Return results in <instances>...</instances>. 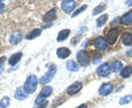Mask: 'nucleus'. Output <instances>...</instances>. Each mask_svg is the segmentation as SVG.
<instances>
[{
    "label": "nucleus",
    "mask_w": 132,
    "mask_h": 108,
    "mask_svg": "<svg viewBox=\"0 0 132 108\" xmlns=\"http://www.w3.org/2000/svg\"><path fill=\"white\" fill-rule=\"evenodd\" d=\"M107 40L105 38H102V36H98V38L95 39L94 41V45H95V48H96L98 51H101V52H104L106 48H107Z\"/></svg>",
    "instance_id": "obj_5"
},
{
    "label": "nucleus",
    "mask_w": 132,
    "mask_h": 108,
    "mask_svg": "<svg viewBox=\"0 0 132 108\" xmlns=\"http://www.w3.org/2000/svg\"><path fill=\"white\" fill-rule=\"evenodd\" d=\"M131 101H132L131 95H126V96H123L119 99V104H120V105H126V104H129Z\"/></svg>",
    "instance_id": "obj_24"
},
{
    "label": "nucleus",
    "mask_w": 132,
    "mask_h": 108,
    "mask_svg": "<svg viewBox=\"0 0 132 108\" xmlns=\"http://www.w3.org/2000/svg\"><path fill=\"white\" fill-rule=\"evenodd\" d=\"M62 10L66 13H69V12H72L74 9H75L76 7V1H74V0H66V1H62Z\"/></svg>",
    "instance_id": "obj_4"
},
{
    "label": "nucleus",
    "mask_w": 132,
    "mask_h": 108,
    "mask_svg": "<svg viewBox=\"0 0 132 108\" xmlns=\"http://www.w3.org/2000/svg\"><path fill=\"white\" fill-rule=\"evenodd\" d=\"M22 40V33L20 32L19 30H16V31H14L12 34L10 35V39H9V42L11 43V44H13V45H15V44H18L20 41Z\"/></svg>",
    "instance_id": "obj_11"
},
{
    "label": "nucleus",
    "mask_w": 132,
    "mask_h": 108,
    "mask_svg": "<svg viewBox=\"0 0 132 108\" xmlns=\"http://www.w3.org/2000/svg\"><path fill=\"white\" fill-rule=\"evenodd\" d=\"M21 57H22V53H21V52L14 53L13 55L10 56V59H9V64H10V65H15L20 60H21Z\"/></svg>",
    "instance_id": "obj_16"
},
{
    "label": "nucleus",
    "mask_w": 132,
    "mask_h": 108,
    "mask_svg": "<svg viewBox=\"0 0 132 108\" xmlns=\"http://www.w3.org/2000/svg\"><path fill=\"white\" fill-rule=\"evenodd\" d=\"M77 108H87V105H86V104H81V105L78 106Z\"/></svg>",
    "instance_id": "obj_32"
},
{
    "label": "nucleus",
    "mask_w": 132,
    "mask_h": 108,
    "mask_svg": "<svg viewBox=\"0 0 132 108\" xmlns=\"http://www.w3.org/2000/svg\"><path fill=\"white\" fill-rule=\"evenodd\" d=\"M10 105V98L9 97H3L1 101H0V108H7Z\"/></svg>",
    "instance_id": "obj_26"
},
{
    "label": "nucleus",
    "mask_w": 132,
    "mask_h": 108,
    "mask_svg": "<svg viewBox=\"0 0 132 108\" xmlns=\"http://www.w3.org/2000/svg\"><path fill=\"white\" fill-rule=\"evenodd\" d=\"M110 70H111V65L108 63H105V64H101L99 67L97 68V74L99 76H108L109 73H110Z\"/></svg>",
    "instance_id": "obj_8"
},
{
    "label": "nucleus",
    "mask_w": 132,
    "mask_h": 108,
    "mask_svg": "<svg viewBox=\"0 0 132 108\" xmlns=\"http://www.w3.org/2000/svg\"><path fill=\"white\" fill-rule=\"evenodd\" d=\"M6 56H2V57H0V74L2 73V71H3V65H5V62H6Z\"/></svg>",
    "instance_id": "obj_29"
},
{
    "label": "nucleus",
    "mask_w": 132,
    "mask_h": 108,
    "mask_svg": "<svg viewBox=\"0 0 132 108\" xmlns=\"http://www.w3.org/2000/svg\"><path fill=\"white\" fill-rule=\"evenodd\" d=\"M107 20H108V16H107V14H101V16L97 19V27H98V28L104 27L105 23L107 22Z\"/></svg>",
    "instance_id": "obj_23"
},
{
    "label": "nucleus",
    "mask_w": 132,
    "mask_h": 108,
    "mask_svg": "<svg viewBox=\"0 0 132 108\" xmlns=\"http://www.w3.org/2000/svg\"><path fill=\"white\" fill-rule=\"evenodd\" d=\"M52 92H53V88L51 86H45L44 88L41 90V93H40L39 96L42 97V98H46V97H48L50 95L52 94Z\"/></svg>",
    "instance_id": "obj_19"
},
{
    "label": "nucleus",
    "mask_w": 132,
    "mask_h": 108,
    "mask_svg": "<svg viewBox=\"0 0 132 108\" xmlns=\"http://www.w3.org/2000/svg\"><path fill=\"white\" fill-rule=\"evenodd\" d=\"M41 33H42V30H41V29H34V30H32V31L27 35V40H32V39H34V38H36V36H39Z\"/></svg>",
    "instance_id": "obj_21"
},
{
    "label": "nucleus",
    "mask_w": 132,
    "mask_h": 108,
    "mask_svg": "<svg viewBox=\"0 0 132 108\" xmlns=\"http://www.w3.org/2000/svg\"><path fill=\"white\" fill-rule=\"evenodd\" d=\"M14 97L18 99V101H24V99H27L28 94L24 92V89H22V88H18V89L15 90Z\"/></svg>",
    "instance_id": "obj_15"
},
{
    "label": "nucleus",
    "mask_w": 132,
    "mask_h": 108,
    "mask_svg": "<svg viewBox=\"0 0 132 108\" xmlns=\"http://www.w3.org/2000/svg\"><path fill=\"white\" fill-rule=\"evenodd\" d=\"M56 54H57V56H59L60 59H66V57H68L69 55H71V50H69L68 48L62 47L60 49H57Z\"/></svg>",
    "instance_id": "obj_12"
},
{
    "label": "nucleus",
    "mask_w": 132,
    "mask_h": 108,
    "mask_svg": "<svg viewBox=\"0 0 132 108\" xmlns=\"http://www.w3.org/2000/svg\"><path fill=\"white\" fill-rule=\"evenodd\" d=\"M121 22L123 24H131L132 23V10L129 11L128 13L123 14L121 18Z\"/></svg>",
    "instance_id": "obj_20"
},
{
    "label": "nucleus",
    "mask_w": 132,
    "mask_h": 108,
    "mask_svg": "<svg viewBox=\"0 0 132 108\" xmlns=\"http://www.w3.org/2000/svg\"><path fill=\"white\" fill-rule=\"evenodd\" d=\"M126 5L127 6H132V1H126Z\"/></svg>",
    "instance_id": "obj_33"
},
{
    "label": "nucleus",
    "mask_w": 132,
    "mask_h": 108,
    "mask_svg": "<svg viewBox=\"0 0 132 108\" xmlns=\"http://www.w3.org/2000/svg\"><path fill=\"white\" fill-rule=\"evenodd\" d=\"M38 84H39V80H38V77H36L35 75L28 76L27 81H26V83H24V85H23L24 92H26L28 95L29 94H33L35 92L36 87H38Z\"/></svg>",
    "instance_id": "obj_1"
},
{
    "label": "nucleus",
    "mask_w": 132,
    "mask_h": 108,
    "mask_svg": "<svg viewBox=\"0 0 132 108\" xmlns=\"http://www.w3.org/2000/svg\"><path fill=\"white\" fill-rule=\"evenodd\" d=\"M86 9H87V6H81L80 8H78V9L75 11V12H74V13L72 14V17H76V16H78V14H80L81 13V12L82 11H84V10H86Z\"/></svg>",
    "instance_id": "obj_27"
},
{
    "label": "nucleus",
    "mask_w": 132,
    "mask_h": 108,
    "mask_svg": "<svg viewBox=\"0 0 132 108\" xmlns=\"http://www.w3.org/2000/svg\"><path fill=\"white\" fill-rule=\"evenodd\" d=\"M131 74H132V67H131V66H126V67H123L122 71H121V76L123 78L130 77Z\"/></svg>",
    "instance_id": "obj_22"
},
{
    "label": "nucleus",
    "mask_w": 132,
    "mask_h": 108,
    "mask_svg": "<svg viewBox=\"0 0 132 108\" xmlns=\"http://www.w3.org/2000/svg\"><path fill=\"white\" fill-rule=\"evenodd\" d=\"M56 9H51V10H48L46 13L44 14L43 17V21L44 22H52V21H54V20L56 19Z\"/></svg>",
    "instance_id": "obj_10"
},
{
    "label": "nucleus",
    "mask_w": 132,
    "mask_h": 108,
    "mask_svg": "<svg viewBox=\"0 0 132 108\" xmlns=\"http://www.w3.org/2000/svg\"><path fill=\"white\" fill-rule=\"evenodd\" d=\"M3 11H5V3L2 1H0V13H2Z\"/></svg>",
    "instance_id": "obj_30"
},
{
    "label": "nucleus",
    "mask_w": 132,
    "mask_h": 108,
    "mask_svg": "<svg viewBox=\"0 0 132 108\" xmlns=\"http://www.w3.org/2000/svg\"><path fill=\"white\" fill-rule=\"evenodd\" d=\"M123 68V66H122V63L119 60H116L112 62V64H111V70L113 71L114 73H119V72H121Z\"/></svg>",
    "instance_id": "obj_17"
},
{
    "label": "nucleus",
    "mask_w": 132,
    "mask_h": 108,
    "mask_svg": "<svg viewBox=\"0 0 132 108\" xmlns=\"http://www.w3.org/2000/svg\"><path fill=\"white\" fill-rule=\"evenodd\" d=\"M69 33H71V30L69 29H64V30H62V31H60V33H59V35H57V41L59 42H62V41H64L67 36L69 35Z\"/></svg>",
    "instance_id": "obj_18"
},
{
    "label": "nucleus",
    "mask_w": 132,
    "mask_h": 108,
    "mask_svg": "<svg viewBox=\"0 0 132 108\" xmlns=\"http://www.w3.org/2000/svg\"><path fill=\"white\" fill-rule=\"evenodd\" d=\"M47 104H48L47 101H46V99H44L43 102H41L39 104H36V105H34V108H46Z\"/></svg>",
    "instance_id": "obj_28"
},
{
    "label": "nucleus",
    "mask_w": 132,
    "mask_h": 108,
    "mask_svg": "<svg viewBox=\"0 0 132 108\" xmlns=\"http://www.w3.org/2000/svg\"><path fill=\"white\" fill-rule=\"evenodd\" d=\"M118 34H119V29H112L108 32L107 34V43L112 45L116 43V41L118 39Z\"/></svg>",
    "instance_id": "obj_7"
},
{
    "label": "nucleus",
    "mask_w": 132,
    "mask_h": 108,
    "mask_svg": "<svg viewBox=\"0 0 132 108\" xmlns=\"http://www.w3.org/2000/svg\"><path fill=\"white\" fill-rule=\"evenodd\" d=\"M76 59L78 61V63L82 66H87L90 63V55L88 52L84 51V50H80V51L77 52Z\"/></svg>",
    "instance_id": "obj_2"
},
{
    "label": "nucleus",
    "mask_w": 132,
    "mask_h": 108,
    "mask_svg": "<svg viewBox=\"0 0 132 108\" xmlns=\"http://www.w3.org/2000/svg\"><path fill=\"white\" fill-rule=\"evenodd\" d=\"M113 89V85L111 83H105L99 87V94L102 95V96H107L109 95Z\"/></svg>",
    "instance_id": "obj_9"
},
{
    "label": "nucleus",
    "mask_w": 132,
    "mask_h": 108,
    "mask_svg": "<svg viewBox=\"0 0 132 108\" xmlns=\"http://www.w3.org/2000/svg\"><path fill=\"white\" fill-rule=\"evenodd\" d=\"M101 59V56H99V55H96V57H95V60H94V63H98L99 60Z\"/></svg>",
    "instance_id": "obj_31"
},
{
    "label": "nucleus",
    "mask_w": 132,
    "mask_h": 108,
    "mask_svg": "<svg viewBox=\"0 0 132 108\" xmlns=\"http://www.w3.org/2000/svg\"><path fill=\"white\" fill-rule=\"evenodd\" d=\"M56 70H57V68H56L55 65H51V66H50L47 72L40 78V83H41V84H46V83L51 82V80H52V78L54 77V75H55Z\"/></svg>",
    "instance_id": "obj_3"
},
{
    "label": "nucleus",
    "mask_w": 132,
    "mask_h": 108,
    "mask_svg": "<svg viewBox=\"0 0 132 108\" xmlns=\"http://www.w3.org/2000/svg\"><path fill=\"white\" fill-rule=\"evenodd\" d=\"M122 43L127 45V47H131L132 45V33L126 32L122 34Z\"/></svg>",
    "instance_id": "obj_13"
},
{
    "label": "nucleus",
    "mask_w": 132,
    "mask_h": 108,
    "mask_svg": "<svg viewBox=\"0 0 132 108\" xmlns=\"http://www.w3.org/2000/svg\"><path fill=\"white\" fill-rule=\"evenodd\" d=\"M66 68H67L69 72H77L79 70V66L77 65V63L73 60H69L66 62Z\"/></svg>",
    "instance_id": "obj_14"
},
{
    "label": "nucleus",
    "mask_w": 132,
    "mask_h": 108,
    "mask_svg": "<svg viewBox=\"0 0 132 108\" xmlns=\"http://www.w3.org/2000/svg\"><path fill=\"white\" fill-rule=\"evenodd\" d=\"M81 88H82V84H81V83L80 82H76V83H74V84H72L71 86L67 87L66 93H67V95H69V96H73V95L77 94Z\"/></svg>",
    "instance_id": "obj_6"
},
{
    "label": "nucleus",
    "mask_w": 132,
    "mask_h": 108,
    "mask_svg": "<svg viewBox=\"0 0 132 108\" xmlns=\"http://www.w3.org/2000/svg\"><path fill=\"white\" fill-rule=\"evenodd\" d=\"M106 7H107L106 3H102V5H99V6H97V7H96V8H95V9L93 10V16L100 13L101 11H104V10L106 9Z\"/></svg>",
    "instance_id": "obj_25"
}]
</instances>
